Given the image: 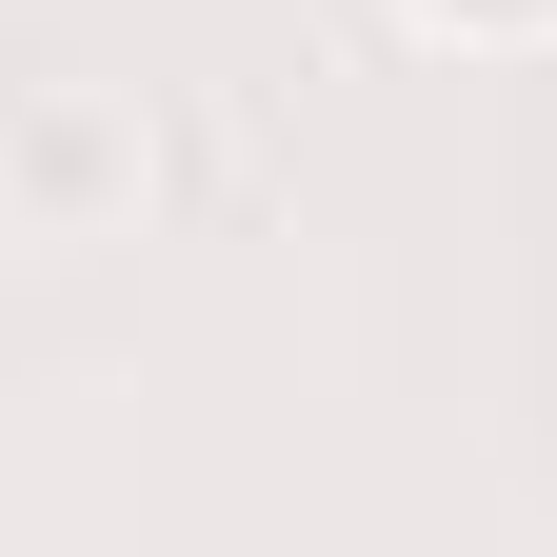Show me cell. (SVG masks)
Here are the masks:
<instances>
[{
    "mask_svg": "<svg viewBox=\"0 0 557 557\" xmlns=\"http://www.w3.org/2000/svg\"><path fill=\"white\" fill-rule=\"evenodd\" d=\"M438 21H478V40H518V21H557V0H438Z\"/></svg>",
    "mask_w": 557,
    "mask_h": 557,
    "instance_id": "obj_1",
    "label": "cell"
}]
</instances>
